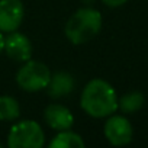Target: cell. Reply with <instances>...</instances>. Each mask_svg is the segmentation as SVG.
<instances>
[{"label": "cell", "mask_w": 148, "mask_h": 148, "mask_svg": "<svg viewBox=\"0 0 148 148\" xmlns=\"http://www.w3.org/2000/svg\"><path fill=\"white\" fill-rule=\"evenodd\" d=\"M80 106L92 118H108L118 110V96L110 83L103 79H93L83 87Z\"/></svg>", "instance_id": "1"}, {"label": "cell", "mask_w": 148, "mask_h": 148, "mask_svg": "<svg viewBox=\"0 0 148 148\" xmlns=\"http://www.w3.org/2000/svg\"><path fill=\"white\" fill-rule=\"evenodd\" d=\"M102 13L93 8H82L76 10L67 21L64 34L74 45H82L92 41L102 29Z\"/></svg>", "instance_id": "2"}, {"label": "cell", "mask_w": 148, "mask_h": 148, "mask_svg": "<svg viewBox=\"0 0 148 148\" xmlns=\"http://www.w3.org/2000/svg\"><path fill=\"white\" fill-rule=\"evenodd\" d=\"M6 144L9 148H42L45 144V132L38 122L23 119L12 125Z\"/></svg>", "instance_id": "3"}, {"label": "cell", "mask_w": 148, "mask_h": 148, "mask_svg": "<svg viewBox=\"0 0 148 148\" xmlns=\"http://www.w3.org/2000/svg\"><path fill=\"white\" fill-rule=\"evenodd\" d=\"M49 79H51L49 68L44 62L35 61L32 58L25 61V64L16 73L18 86L28 93H36L45 90Z\"/></svg>", "instance_id": "4"}, {"label": "cell", "mask_w": 148, "mask_h": 148, "mask_svg": "<svg viewBox=\"0 0 148 148\" xmlns=\"http://www.w3.org/2000/svg\"><path fill=\"white\" fill-rule=\"evenodd\" d=\"M103 134L108 142L113 147H123L132 141L134 129L131 122L122 115H110L103 125Z\"/></svg>", "instance_id": "5"}, {"label": "cell", "mask_w": 148, "mask_h": 148, "mask_svg": "<svg viewBox=\"0 0 148 148\" xmlns=\"http://www.w3.org/2000/svg\"><path fill=\"white\" fill-rule=\"evenodd\" d=\"M25 6L22 0H0V32L18 31L23 22Z\"/></svg>", "instance_id": "6"}, {"label": "cell", "mask_w": 148, "mask_h": 148, "mask_svg": "<svg viewBox=\"0 0 148 148\" xmlns=\"http://www.w3.org/2000/svg\"><path fill=\"white\" fill-rule=\"evenodd\" d=\"M3 51L13 61L25 62V61H28V60L32 58L34 48H32L31 39L26 35H23L22 32L13 31V32H9L5 36Z\"/></svg>", "instance_id": "7"}, {"label": "cell", "mask_w": 148, "mask_h": 148, "mask_svg": "<svg viewBox=\"0 0 148 148\" xmlns=\"http://www.w3.org/2000/svg\"><path fill=\"white\" fill-rule=\"evenodd\" d=\"M44 121L45 123L55 129V131H65L71 129L74 125V116L71 110L60 103H51L44 110Z\"/></svg>", "instance_id": "8"}, {"label": "cell", "mask_w": 148, "mask_h": 148, "mask_svg": "<svg viewBox=\"0 0 148 148\" xmlns=\"http://www.w3.org/2000/svg\"><path fill=\"white\" fill-rule=\"evenodd\" d=\"M76 89V80L67 71H57L51 74L48 86L45 87L47 93L52 99H61L71 95Z\"/></svg>", "instance_id": "9"}, {"label": "cell", "mask_w": 148, "mask_h": 148, "mask_svg": "<svg viewBox=\"0 0 148 148\" xmlns=\"http://www.w3.org/2000/svg\"><path fill=\"white\" fill-rule=\"evenodd\" d=\"M48 147L49 148H84L86 142L79 134L73 132L71 129H65V131H58V134L49 141Z\"/></svg>", "instance_id": "10"}, {"label": "cell", "mask_w": 148, "mask_h": 148, "mask_svg": "<svg viewBox=\"0 0 148 148\" xmlns=\"http://www.w3.org/2000/svg\"><path fill=\"white\" fill-rule=\"evenodd\" d=\"M144 103H145L144 95L138 90H134L118 99V109H121L123 113H135L144 106Z\"/></svg>", "instance_id": "11"}, {"label": "cell", "mask_w": 148, "mask_h": 148, "mask_svg": "<svg viewBox=\"0 0 148 148\" xmlns=\"http://www.w3.org/2000/svg\"><path fill=\"white\" fill-rule=\"evenodd\" d=\"M21 116V105L12 96H0V121L12 122Z\"/></svg>", "instance_id": "12"}, {"label": "cell", "mask_w": 148, "mask_h": 148, "mask_svg": "<svg viewBox=\"0 0 148 148\" xmlns=\"http://www.w3.org/2000/svg\"><path fill=\"white\" fill-rule=\"evenodd\" d=\"M103 5H106L108 8H119L122 5H125L128 0H102Z\"/></svg>", "instance_id": "13"}, {"label": "cell", "mask_w": 148, "mask_h": 148, "mask_svg": "<svg viewBox=\"0 0 148 148\" xmlns=\"http://www.w3.org/2000/svg\"><path fill=\"white\" fill-rule=\"evenodd\" d=\"M3 44H5V35H3V32H0V54L3 51Z\"/></svg>", "instance_id": "14"}, {"label": "cell", "mask_w": 148, "mask_h": 148, "mask_svg": "<svg viewBox=\"0 0 148 148\" xmlns=\"http://www.w3.org/2000/svg\"><path fill=\"white\" fill-rule=\"evenodd\" d=\"M2 147H3V145H2V142H0V148H2Z\"/></svg>", "instance_id": "15"}]
</instances>
